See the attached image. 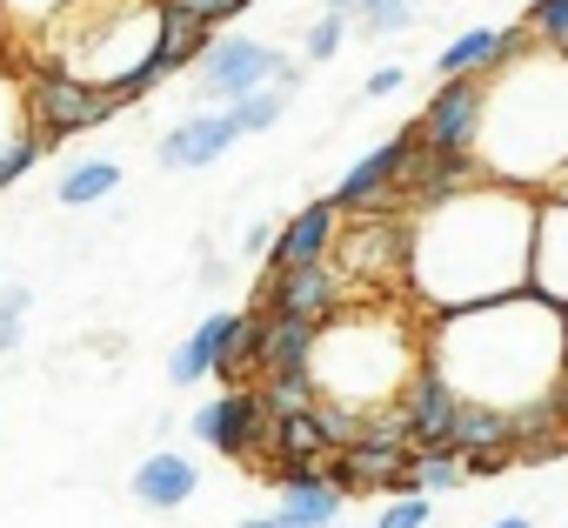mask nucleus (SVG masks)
<instances>
[{
  "mask_svg": "<svg viewBox=\"0 0 568 528\" xmlns=\"http://www.w3.org/2000/svg\"><path fill=\"white\" fill-rule=\"evenodd\" d=\"M335 234H342V207H335V201H315V207H302L288 227H281V234L267 241V261H274V268L328 261V254H335Z\"/></svg>",
  "mask_w": 568,
  "mask_h": 528,
  "instance_id": "obj_15",
  "label": "nucleus"
},
{
  "mask_svg": "<svg viewBox=\"0 0 568 528\" xmlns=\"http://www.w3.org/2000/svg\"><path fill=\"white\" fill-rule=\"evenodd\" d=\"M161 8H181V14H194L201 28H221V21H234V14H247L254 0H161Z\"/></svg>",
  "mask_w": 568,
  "mask_h": 528,
  "instance_id": "obj_31",
  "label": "nucleus"
},
{
  "mask_svg": "<svg viewBox=\"0 0 568 528\" xmlns=\"http://www.w3.org/2000/svg\"><path fill=\"white\" fill-rule=\"evenodd\" d=\"M194 441L214 448V455H267L274 448V415L261 408V395L234 388V395H221L194 415Z\"/></svg>",
  "mask_w": 568,
  "mask_h": 528,
  "instance_id": "obj_7",
  "label": "nucleus"
},
{
  "mask_svg": "<svg viewBox=\"0 0 568 528\" xmlns=\"http://www.w3.org/2000/svg\"><path fill=\"white\" fill-rule=\"evenodd\" d=\"M475 128H481V74H455V81H442L435 101L415 114V141L448 148V154H468V148H475Z\"/></svg>",
  "mask_w": 568,
  "mask_h": 528,
  "instance_id": "obj_9",
  "label": "nucleus"
},
{
  "mask_svg": "<svg viewBox=\"0 0 568 528\" xmlns=\"http://www.w3.org/2000/svg\"><path fill=\"white\" fill-rule=\"evenodd\" d=\"M194 488H201V468L187 455H174V448H161V455H148L134 468V501L141 508H181Z\"/></svg>",
  "mask_w": 568,
  "mask_h": 528,
  "instance_id": "obj_18",
  "label": "nucleus"
},
{
  "mask_svg": "<svg viewBox=\"0 0 568 528\" xmlns=\"http://www.w3.org/2000/svg\"><path fill=\"white\" fill-rule=\"evenodd\" d=\"M267 475L288 488V481H335L328 475V455H267Z\"/></svg>",
  "mask_w": 568,
  "mask_h": 528,
  "instance_id": "obj_28",
  "label": "nucleus"
},
{
  "mask_svg": "<svg viewBox=\"0 0 568 528\" xmlns=\"http://www.w3.org/2000/svg\"><path fill=\"white\" fill-rule=\"evenodd\" d=\"M234 141H241V121H234V108H221V114H187L181 128H168L154 154H161V167H207Z\"/></svg>",
  "mask_w": 568,
  "mask_h": 528,
  "instance_id": "obj_12",
  "label": "nucleus"
},
{
  "mask_svg": "<svg viewBox=\"0 0 568 528\" xmlns=\"http://www.w3.org/2000/svg\"><path fill=\"white\" fill-rule=\"evenodd\" d=\"M355 14H362L368 34H402V28L415 21V0H362Z\"/></svg>",
  "mask_w": 568,
  "mask_h": 528,
  "instance_id": "obj_27",
  "label": "nucleus"
},
{
  "mask_svg": "<svg viewBox=\"0 0 568 528\" xmlns=\"http://www.w3.org/2000/svg\"><path fill=\"white\" fill-rule=\"evenodd\" d=\"M395 408L408 415V441H415V448H448V428H455V388H448L435 368H415Z\"/></svg>",
  "mask_w": 568,
  "mask_h": 528,
  "instance_id": "obj_14",
  "label": "nucleus"
},
{
  "mask_svg": "<svg viewBox=\"0 0 568 528\" xmlns=\"http://www.w3.org/2000/svg\"><path fill=\"white\" fill-rule=\"evenodd\" d=\"M267 455H335V441H328L322 415L302 408V415H274V448Z\"/></svg>",
  "mask_w": 568,
  "mask_h": 528,
  "instance_id": "obj_23",
  "label": "nucleus"
},
{
  "mask_svg": "<svg viewBox=\"0 0 568 528\" xmlns=\"http://www.w3.org/2000/svg\"><path fill=\"white\" fill-rule=\"evenodd\" d=\"M428 521H435V501H428L422 488H408L402 501H388V508H382V521H375V528H428Z\"/></svg>",
  "mask_w": 568,
  "mask_h": 528,
  "instance_id": "obj_29",
  "label": "nucleus"
},
{
  "mask_svg": "<svg viewBox=\"0 0 568 528\" xmlns=\"http://www.w3.org/2000/svg\"><path fill=\"white\" fill-rule=\"evenodd\" d=\"M281 74V54L274 48H261V41H247V34H207V48H201V94L207 101H241V94H254L261 81H274Z\"/></svg>",
  "mask_w": 568,
  "mask_h": 528,
  "instance_id": "obj_6",
  "label": "nucleus"
},
{
  "mask_svg": "<svg viewBox=\"0 0 568 528\" xmlns=\"http://www.w3.org/2000/svg\"><path fill=\"white\" fill-rule=\"evenodd\" d=\"M234 322H241V315H207V322H201V328H194V335H187V342L174 348V362H168V375H174L181 388H187V382H201V375H214V355L227 348V335H234Z\"/></svg>",
  "mask_w": 568,
  "mask_h": 528,
  "instance_id": "obj_19",
  "label": "nucleus"
},
{
  "mask_svg": "<svg viewBox=\"0 0 568 528\" xmlns=\"http://www.w3.org/2000/svg\"><path fill=\"white\" fill-rule=\"evenodd\" d=\"M114 108H121V101H114V88L74 81V74H61V68H41V74L28 81V121H34V141H41V148H54V141H68V134L101 128Z\"/></svg>",
  "mask_w": 568,
  "mask_h": 528,
  "instance_id": "obj_5",
  "label": "nucleus"
},
{
  "mask_svg": "<svg viewBox=\"0 0 568 528\" xmlns=\"http://www.w3.org/2000/svg\"><path fill=\"white\" fill-rule=\"evenodd\" d=\"M0 348H8V355L21 348V315L14 308H0Z\"/></svg>",
  "mask_w": 568,
  "mask_h": 528,
  "instance_id": "obj_34",
  "label": "nucleus"
},
{
  "mask_svg": "<svg viewBox=\"0 0 568 528\" xmlns=\"http://www.w3.org/2000/svg\"><path fill=\"white\" fill-rule=\"evenodd\" d=\"M528 234H535V194L495 174H475L468 187L422 201V221H408V261L402 275L422 308H475L495 295L528 288Z\"/></svg>",
  "mask_w": 568,
  "mask_h": 528,
  "instance_id": "obj_1",
  "label": "nucleus"
},
{
  "mask_svg": "<svg viewBox=\"0 0 568 528\" xmlns=\"http://www.w3.org/2000/svg\"><path fill=\"white\" fill-rule=\"evenodd\" d=\"M114 187H121V167H114V161H74L54 194H61V207H94V201H108Z\"/></svg>",
  "mask_w": 568,
  "mask_h": 528,
  "instance_id": "obj_22",
  "label": "nucleus"
},
{
  "mask_svg": "<svg viewBox=\"0 0 568 528\" xmlns=\"http://www.w3.org/2000/svg\"><path fill=\"white\" fill-rule=\"evenodd\" d=\"M28 302H34L28 288H0V308H14V315H28Z\"/></svg>",
  "mask_w": 568,
  "mask_h": 528,
  "instance_id": "obj_35",
  "label": "nucleus"
},
{
  "mask_svg": "<svg viewBox=\"0 0 568 528\" xmlns=\"http://www.w3.org/2000/svg\"><path fill=\"white\" fill-rule=\"evenodd\" d=\"M428 368L455 388V402H488V408H528L561 395L568 382V315L528 288L448 308L428 335Z\"/></svg>",
  "mask_w": 568,
  "mask_h": 528,
  "instance_id": "obj_2",
  "label": "nucleus"
},
{
  "mask_svg": "<svg viewBox=\"0 0 568 528\" xmlns=\"http://www.w3.org/2000/svg\"><path fill=\"white\" fill-rule=\"evenodd\" d=\"M402 461H408V441H388V435H348L335 448V488H402Z\"/></svg>",
  "mask_w": 568,
  "mask_h": 528,
  "instance_id": "obj_13",
  "label": "nucleus"
},
{
  "mask_svg": "<svg viewBox=\"0 0 568 528\" xmlns=\"http://www.w3.org/2000/svg\"><path fill=\"white\" fill-rule=\"evenodd\" d=\"M81 8V0H0V14H8L21 34H48L61 14H74Z\"/></svg>",
  "mask_w": 568,
  "mask_h": 528,
  "instance_id": "obj_25",
  "label": "nucleus"
},
{
  "mask_svg": "<svg viewBox=\"0 0 568 528\" xmlns=\"http://www.w3.org/2000/svg\"><path fill=\"white\" fill-rule=\"evenodd\" d=\"M342 41H348V14H335V8H328V14L308 28V61H328Z\"/></svg>",
  "mask_w": 568,
  "mask_h": 528,
  "instance_id": "obj_32",
  "label": "nucleus"
},
{
  "mask_svg": "<svg viewBox=\"0 0 568 528\" xmlns=\"http://www.w3.org/2000/svg\"><path fill=\"white\" fill-rule=\"evenodd\" d=\"M402 161H408V134H395L388 148L362 154V161L348 167V181L335 187V207L355 214V207H382L388 194H402V187H395V181H402Z\"/></svg>",
  "mask_w": 568,
  "mask_h": 528,
  "instance_id": "obj_17",
  "label": "nucleus"
},
{
  "mask_svg": "<svg viewBox=\"0 0 568 528\" xmlns=\"http://www.w3.org/2000/svg\"><path fill=\"white\" fill-rule=\"evenodd\" d=\"M521 28H528L541 48H561V41H568V0H535Z\"/></svg>",
  "mask_w": 568,
  "mask_h": 528,
  "instance_id": "obj_26",
  "label": "nucleus"
},
{
  "mask_svg": "<svg viewBox=\"0 0 568 528\" xmlns=\"http://www.w3.org/2000/svg\"><path fill=\"white\" fill-rule=\"evenodd\" d=\"M535 34L528 28H468L462 41H448L442 54H435V74L442 81H455V74H488V68H501L508 54H521Z\"/></svg>",
  "mask_w": 568,
  "mask_h": 528,
  "instance_id": "obj_16",
  "label": "nucleus"
},
{
  "mask_svg": "<svg viewBox=\"0 0 568 528\" xmlns=\"http://www.w3.org/2000/svg\"><path fill=\"white\" fill-rule=\"evenodd\" d=\"M328 8H335V14H355V8H362V0H328Z\"/></svg>",
  "mask_w": 568,
  "mask_h": 528,
  "instance_id": "obj_38",
  "label": "nucleus"
},
{
  "mask_svg": "<svg viewBox=\"0 0 568 528\" xmlns=\"http://www.w3.org/2000/svg\"><path fill=\"white\" fill-rule=\"evenodd\" d=\"M422 368L415 355V335L402 322H375L368 308H335L315 335V355H308V375L322 388V402H342L355 415L368 408H395L408 375Z\"/></svg>",
  "mask_w": 568,
  "mask_h": 528,
  "instance_id": "obj_4",
  "label": "nucleus"
},
{
  "mask_svg": "<svg viewBox=\"0 0 568 528\" xmlns=\"http://www.w3.org/2000/svg\"><path fill=\"white\" fill-rule=\"evenodd\" d=\"M342 508H348V488H335V481H288L281 488V515L302 521V528H328Z\"/></svg>",
  "mask_w": 568,
  "mask_h": 528,
  "instance_id": "obj_20",
  "label": "nucleus"
},
{
  "mask_svg": "<svg viewBox=\"0 0 568 528\" xmlns=\"http://www.w3.org/2000/svg\"><path fill=\"white\" fill-rule=\"evenodd\" d=\"M261 408L267 415H302V408H315L322 402V388H315V375L308 368H274V375H261Z\"/></svg>",
  "mask_w": 568,
  "mask_h": 528,
  "instance_id": "obj_21",
  "label": "nucleus"
},
{
  "mask_svg": "<svg viewBox=\"0 0 568 528\" xmlns=\"http://www.w3.org/2000/svg\"><path fill=\"white\" fill-rule=\"evenodd\" d=\"M241 528H302V521H288V515L274 508V515H254V521H241Z\"/></svg>",
  "mask_w": 568,
  "mask_h": 528,
  "instance_id": "obj_36",
  "label": "nucleus"
},
{
  "mask_svg": "<svg viewBox=\"0 0 568 528\" xmlns=\"http://www.w3.org/2000/svg\"><path fill=\"white\" fill-rule=\"evenodd\" d=\"M528 295L555 302L568 315V194L535 201V234H528Z\"/></svg>",
  "mask_w": 568,
  "mask_h": 528,
  "instance_id": "obj_8",
  "label": "nucleus"
},
{
  "mask_svg": "<svg viewBox=\"0 0 568 528\" xmlns=\"http://www.w3.org/2000/svg\"><path fill=\"white\" fill-rule=\"evenodd\" d=\"M267 302H274L281 315L328 322V315L348 302V288H342V275L328 268V261H302V268H274V275H267Z\"/></svg>",
  "mask_w": 568,
  "mask_h": 528,
  "instance_id": "obj_10",
  "label": "nucleus"
},
{
  "mask_svg": "<svg viewBox=\"0 0 568 528\" xmlns=\"http://www.w3.org/2000/svg\"><path fill=\"white\" fill-rule=\"evenodd\" d=\"M561 422H568V382H561Z\"/></svg>",
  "mask_w": 568,
  "mask_h": 528,
  "instance_id": "obj_39",
  "label": "nucleus"
},
{
  "mask_svg": "<svg viewBox=\"0 0 568 528\" xmlns=\"http://www.w3.org/2000/svg\"><path fill=\"white\" fill-rule=\"evenodd\" d=\"M495 528H528V515H501V521H495Z\"/></svg>",
  "mask_w": 568,
  "mask_h": 528,
  "instance_id": "obj_37",
  "label": "nucleus"
},
{
  "mask_svg": "<svg viewBox=\"0 0 568 528\" xmlns=\"http://www.w3.org/2000/svg\"><path fill=\"white\" fill-rule=\"evenodd\" d=\"M495 74V68H488ZM475 167L515 187H548L568 167V54H508L501 74L481 88Z\"/></svg>",
  "mask_w": 568,
  "mask_h": 528,
  "instance_id": "obj_3",
  "label": "nucleus"
},
{
  "mask_svg": "<svg viewBox=\"0 0 568 528\" xmlns=\"http://www.w3.org/2000/svg\"><path fill=\"white\" fill-rule=\"evenodd\" d=\"M335 247H342V268H348V282H382L375 268H402L408 261V221H362V227H342L335 234Z\"/></svg>",
  "mask_w": 568,
  "mask_h": 528,
  "instance_id": "obj_11",
  "label": "nucleus"
},
{
  "mask_svg": "<svg viewBox=\"0 0 568 528\" xmlns=\"http://www.w3.org/2000/svg\"><path fill=\"white\" fill-rule=\"evenodd\" d=\"M462 481V455H448V448H408V461H402V488H455Z\"/></svg>",
  "mask_w": 568,
  "mask_h": 528,
  "instance_id": "obj_24",
  "label": "nucleus"
},
{
  "mask_svg": "<svg viewBox=\"0 0 568 528\" xmlns=\"http://www.w3.org/2000/svg\"><path fill=\"white\" fill-rule=\"evenodd\" d=\"M41 154H48V148L34 141V128H28V134H14L8 148H0V187H14V181H21V174L41 161Z\"/></svg>",
  "mask_w": 568,
  "mask_h": 528,
  "instance_id": "obj_30",
  "label": "nucleus"
},
{
  "mask_svg": "<svg viewBox=\"0 0 568 528\" xmlns=\"http://www.w3.org/2000/svg\"><path fill=\"white\" fill-rule=\"evenodd\" d=\"M402 81H408V74H402V68H375V74H368V88H362V94H375V101H382V94H395V88H402Z\"/></svg>",
  "mask_w": 568,
  "mask_h": 528,
  "instance_id": "obj_33",
  "label": "nucleus"
}]
</instances>
